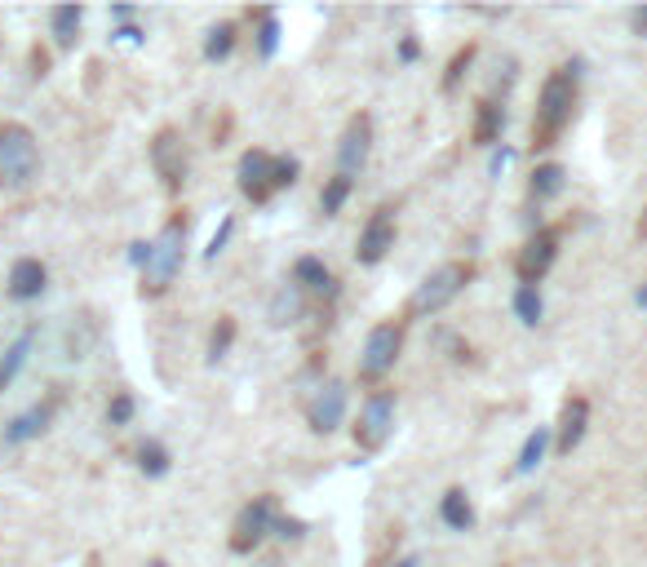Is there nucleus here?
Masks as SVG:
<instances>
[{
  "label": "nucleus",
  "instance_id": "1",
  "mask_svg": "<svg viewBox=\"0 0 647 567\" xmlns=\"http://www.w3.org/2000/svg\"><path fill=\"white\" fill-rule=\"evenodd\" d=\"M581 58L559 63L541 80L537 111H532V156L559 147V138L568 133V125L577 120V102H581Z\"/></svg>",
  "mask_w": 647,
  "mask_h": 567
},
{
  "label": "nucleus",
  "instance_id": "4",
  "mask_svg": "<svg viewBox=\"0 0 647 567\" xmlns=\"http://www.w3.org/2000/svg\"><path fill=\"white\" fill-rule=\"evenodd\" d=\"M404 337H408V315H390L382 324L368 328L364 346H359V364H355V377L359 386H382V381L395 373L399 355H404Z\"/></svg>",
  "mask_w": 647,
  "mask_h": 567
},
{
  "label": "nucleus",
  "instance_id": "22",
  "mask_svg": "<svg viewBox=\"0 0 647 567\" xmlns=\"http://www.w3.org/2000/svg\"><path fill=\"white\" fill-rule=\"evenodd\" d=\"M32 346H36V328H23V333H18L14 342L5 346V355H0V395H5V390L18 381V373L27 368V359H32Z\"/></svg>",
  "mask_w": 647,
  "mask_h": 567
},
{
  "label": "nucleus",
  "instance_id": "8",
  "mask_svg": "<svg viewBox=\"0 0 647 567\" xmlns=\"http://www.w3.org/2000/svg\"><path fill=\"white\" fill-rule=\"evenodd\" d=\"M147 160L151 169H156L160 187L169 195H182V187H187V173H191V156H187V138H182L173 125L156 129V138L147 142Z\"/></svg>",
  "mask_w": 647,
  "mask_h": 567
},
{
  "label": "nucleus",
  "instance_id": "27",
  "mask_svg": "<svg viewBox=\"0 0 647 567\" xmlns=\"http://www.w3.org/2000/svg\"><path fill=\"white\" fill-rule=\"evenodd\" d=\"M302 311H306V297L297 293L293 284H280V293H275V297H271V306H266V315H271V324H275V328L297 324V319H302Z\"/></svg>",
  "mask_w": 647,
  "mask_h": 567
},
{
  "label": "nucleus",
  "instance_id": "20",
  "mask_svg": "<svg viewBox=\"0 0 647 567\" xmlns=\"http://www.w3.org/2000/svg\"><path fill=\"white\" fill-rule=\"evenodd\" d=\"M249 23H253V54L262 63H271L275 49H280V14L271 5H262V9H249Z\"/></svg>",
  "mask_w": 647,
  "mask_h": 567
},
{
  "label": "nucleus",
  "instance_id": "9",
  "mask_svg": "<svg viewBox=\"0 0 647 567\" xmlns=\"http://www.w3.org/2000/svg\"><path fill=\"white\" fill-rule=\"evenodd\" d=\"M559 244H563V226H537L515 253V280L541 288V280L550 275V266L559 262Z\"/></svg>",
  "mask_w": 647,
  "mask_h": 567
},
{
  "label": "nucleus",
  "instance_id": "21",
  "mask_svg": "<svg viewBox=\"0 0 647 567\" xmlns=\"http://www.w3.org/2000/svg\"><path fill=\"white\" fill-rule=\"evenodd\" d=\"M563 182H568V169H563L559 160H541L537 169H532V178H528V204H550L554 195L563 191Z\"/></svg>",
  "mask_w": 647,
  "mask_h": 567
},
{
  "label": "nucleus",
  "instance_id": "2",
  "mask_svg": "<svg viewBox=\"0 0 647 567\" xmlns=\"http://www.w3.org/2000/svg\"><path fill=\"white\" fill-rule=\"evenodd\" d=\"M191 222L195 218L187 209H173L160 231L151 235L147 266L138 271V297L142 302H160V297L173 288V280L182 275V266H187V244H191Z\"/></svg>",
  "mask_w": 647,
  "mask_h": 567
},
{
  "label": "nucleus",
  "instance_id": "26",
  "mask_svg": "<svg viewBox=\"0 0 647 567\" xmlns=\"http://www.w3.org/2000/svg\"><path fill=\"white\" fill-rule=\"evenodd\" d=\"M510 306H515V319L523 328H537L541 319H546V293H541L537 284H519L515 297H510Z\"/></svg>",
  "mask_w": 647,
  "mask_h": 567
},
{
  "label": "nucleus",
  "instance_id": "10",
  "mask_svg": "<svg viewBox=\"0 0 647 567\" xmlns=\"http://www.w3.org/2000/svg\"><path fill=\"white\" fill-rule=\"evenodd\" d=\"M346 408H351L346 381H337V377L320 381L311 390V399H306V426H311V435H337L346 421Z\"/></svg>",
  "mask_w": 647,
  "mask_h": 567
},
{
  "label": "nucleus",
  "instance_id": "42",
  "mask_svg": "<svg viewBox=\"0 0 647 567\" xmlns=\"http://www.w3.org/2000/svg\"><path fill=\"white\" fill-rule=\"evenodd\" d=\"M390 567H421V559H417V554H404V559H395Z\"/></svg>",
  "mask_w": 647,
  "mask_h": 567
},
{
  "label": "nucleus",
  "instance_id": "17",
  "mask_svg": "<svg viewBox=\"0 0 647 567\" xmlns=\"http://www.w3.org/2000/svg\"><path fill=\"white\" fill-rule=\"evenodd\" d=\"M289 284L302 297H320V302H333V297H337V275L328 271V262H324V257H315V253L297 257L293 271H289Z\"/></svg>",
  "mask_w": 647,
  "mask_h": 567
},
{
  "label": "nucleus",
  "instance_id": "44",
  "mask_svg": "<svg viewBox=\"0 0 647 567\" xmlns=\"http://www.w3.org/2000/svg\"><path fill=\"white\" fill-rule=\"evenodd\" d=\"M639 240H647V209H643V218H639Z\"/></svg>",
  "mask_w": 647,
  "mask_h": 567
},
{
  "label": "nucleus",
  "instance_id": "15",
  "mask_svg": "<svg viewBox=\"0 0 647 567\" xmlns=\"http://www.w3.org/2000/svg\"><path fill=\"white\" fill-rule=\"evenodd\" d=\"M49 288V266L40 262V257H14V266H9L5 275V297L18 306L27 302H40Z\"/></svg>",
  "mask_w": 647,
  "mask_h": 567
},
{
  "label": "nucleus",
  "instance_id": "33",
  "mask_svg": "<svg viewBox=\"0 0 647 567\" xmlns=\"http://www.w3.org/2000/svg\"><path fill=\"white\" fill-rule=\"evenodd\" d=\"M231 235H235V218L227 213V218H222V226L218 231H213V240H209V249H204V262H218L222 253H227V244H231Z\"/></svg>",
  "mask_w": 647,
  "mask_h": 567
},
{
  "label": "nucleus",
  "instance_id": "19",
  "mask_svg": "<svg viewBox=\"0 0 647 567\" xmlns=\"http://www.w3.org/2000/svg\"><path fill=\"white\" fill-rule=\"evenodd\" d=\"M439 519H444V528H453V532H470L479 523L475 501H470V492L461 488V483H453V488L439 497Z\"/></svg>",
  "mask_w": 647,
  "mask_h": 567
},
{
  "label": "nucleus",
  "instance_id": "43",
  "mask_svg": "<svg viewBox=\"0 0 647 567\" xmlns=\"http://www.w3.org/2000/svg\"><path fill=\"white\" fill-rule=\"evenodd\" d=\"M253 567H284V563H280V554H266V559H258Z\"/></svg>",
  "mask_w": 647,
  "mask_h": 567
},
{
  "label": "nucleus",
  "instance_id": "5",
  "mask_svg": "<svg viewBox=\"0 0 647 567\" xmlns=\"http://www.w3.org/2000/svg\"><path fill=\"white\" fill-rule=\"evenodd\" d=\"M40 178V142L23 120H0V191H27Z\"/></svg>",
  "mask_w": 647,
  "mask_h": 567
},
{
  "label": "nucleus",
  "instance_id": "30",
  "mask_svg": "<svg viewBox=\"0 0 647 567\" xmlns=\"http://www.w3.org/2000/svg\"><path fill=\"white\" fill-rule=\"evenodd\" d=\"M235 315H218V324H213V333H209V346H204V359L209 364H222V359L231 355V346H235Z\"/></svg>",
  "mask_w": 647,
  "mask_h": 567
},
{
  "label": "nucleus",
  "instance_id": "31",
  "mask_svg": "<svg viewBox=\"0 0 647 567\" xmlns=\"http://www.w3.org/2000/svg\"><path fill=\"white\" fill-rule=\"evenodd\" d=\"M351 191H355V178L333 173V178L324 182V191H320V213H324V218H337V213L346 209V200H351Z\"/></svg>",
  "mask_w": 647,
  "mask_h": 567
},
{
  "label": "nucleus",
  "instance_id": "28",
  "mask_svg": "<svg viewBox=\"0 0 647 567\" xmlns=\"http://www.w3.org/2000/svg\"><path fill=\"white\" fill-rule=\"evenodd\" d=\"M475 58H479V45H475V40H466V45H461L457 54L448 58L444 76H439V94H448V98H453L457 89H461V80H466V71L475 67Z\"/></svg>",
  "mask_w": 647,
  "mask_h": 567
},
{
  "label": "nucleus",
  "instance_id": "16",
  "mask_svg": "<svg viewBox=\"0 0 647 567\" xmlns=\"http://www.w3.org/2000/svg\"><path fill=\"white\" fill-rule=\"evenodd\" d=\"M585 430H590V399L568 395L559 408V421H554V452H559V457H572V448H581Z\"/></svg>",
  "mask_w": 647,
  "mask_h": 567
},
{
  "label": "nucleus",
  "instance_id": "6",
  "mask_svg": "<svg viewBox=\"0 0 647 567\" xmlns=\"http://www.w3.org/2000/svg\"><path fill=\"white\" fill-rule=\"evenodd\" d=\"M395 412H399V390L395 386H377L368 390V399L359 404V417L351 426V439L359 448V457H377V452L395 435Z\"/></svg>",
  "mask_w": 647,
  "mask_h": 567
},
{
  "label": "nucleus",
  "instance_id": "38",
  "mask_svg": "<svg viewBox=\"0 0 647 567\" xmlns=\"http://www.w3.org/2000/svg\"><path fill=\"white\" fill-rule=\"evenodd\" d=\"M147 249H151V240H133V244H129V262L138 266V271L147 266Z\"/></svg>",
  "mask_w": 647,
  "mask_h": 567
},
{
  "label": "nucleus",
  "instance_id": "35",
  "mask_svg": "<svg viewBox=\"0 0 647 567\" xmlns=\"http://www.w3.org/2000/svg\"><path fill=\"white\" fill-rule=\"evenodd\" d=\"M49 67H54L49 49H45V45H32V54H27V76H32V80H45Z\"/></svg>",
  "mask_w": 647,
  "mask_h": 567
},
{
  "label": "nucleus",
  "instance_id": "37",
  "mask_svg": "<svg viewBox=\"0 0 647 567\" xmlns=\"http://www.w3.org/2000/svg\"><path fill=\"white\" fill-rule=\"evenodd\" d=\"M417 54H421L417 36H404V40H399V63H417Z\"/></svg>",
  "mask_w": 647,
  "mask_h": 567
},
{
  "label": "nucleus",
  "instance_id": "25",
  "mask_svg": "<svg viewBox=\"0 0 647 567\" xmlns=\"http://www.w3.org/2000/svg\"><path fill=\"white\" fill-rule=\"evenodd\" d=\"M235 45H240V27H235L231 18L213 23L209 32H204V63H227L235 54Z\"/></svg>",
  "mask_w": 647,
  "mask_h": 567
},
{
  "label": "nucleus",
  "instance_id": "41",
  "mask_svg": "<svg viewBox=\"0 0 647 567\" xmlns=\"http://www.w3.org/2000/svg\"><path fill=\"white\" fill-rule=\"evenodd\" d=\"M634 306H639V311H647V280L634 288Z\"/></svg>",
  "mask_w": 647,
  "mask_h": 567
},
{
  "label": "nucleus",
  "instance_id": "45",
  "mask_svg": "<svg viewBox=\"0 0 647 567\" xmlns=\"http://www.w3.org/2000/svg\"><path fill=\"white\" fill-rule=\"evenodd\" d=\"M147 567H169V563H164V559H147Z\"/></svg>",
  "mask_w": 647,
  "mask_h": 567
},
{
  "label": "nucleus",
  "instance_id": "14",
  "mask_svg": "<svg viewBox=\"0 0 647 567\" xmlns=\"http://www.w3.org/2000/svg\"><path fill=\"white\" fill-rule=\"evenodd\" d=\"M58 408H63V390H49V395H40L32 408H23L18 417H9V426L0 430V443H5V448H23V443L40 439L49 426H54Z\"/></svg>",
  "mask_w": 647,
  "mask_h": 567
},
{
  "label": "nucleus",
  "instance_id": "36",
  "mask_svg": "<svg viewBox=\"0 0 647 567\" xmlns=\"http://www.w3.org/2000/svg\"><path fill=\"white\" fill-rule=\"evenodd\" d=\"M111 40H125V45H142V40H147V27L125 23V27H116V32H111Z\"/></svg>",
  "mask_w": 647,
  "mask_h": 567
},
{
  "label": "nucleus",
  "instance_id": "24",
  "mask_svg": "<svg viewBox=\"0 0 647 567\" xmlns=\"http://www.w3.org/2000/svg\"><path fill=\"white\" fill-rule=\"evenodd\" d=\"M550 448H554V426L528 430V439H523V448H519V457H515V466H510V474H515V479L532 474V470L541 466V461L550 457Z\"/></svg>",
  "mask_w": 647,
  "mask_h": 567
},
{
  "label": "nucleus",
  "instance_id": "46",
  "mask_svg": "<svg viewBox=\"0 0 647 567\" xmlns=\"http://www.w3.org/2000/svg\"><path fill=\"white\" fill-rule=\"evenodd\" d=\"M497 567H506V563H497Z\"/></svg>",
  "mask_w": 647,
  "mask_h": 567
},
{
  "label": "nucleus",
  "instance_id": "11",
  "mask_svg": "<svg viewBox=\"0 0 647 567\" xmlns=\"http://www.w3.org/2000/svg\"><path fill=\"white\" fill-rule=\"evenodd\" d=\"M275 151H266V147H249L240 156V164H235V187H240V195L249 204H271L275 195Z\"/></svg>",
  "mask_w": 647,
  "mask_h": 567
},
{
  "label": "nucleus",
  "instance_id": "32",
  "mask_svg": "<svg viewBox=\"0 0 647 567\" xmlns=\"http://www.w3.org/2000/svg\"><path fill=\"white\" fill-rule=\"evenodd\" d=\"M107 426L111 430H125L133 417H138V399H133V390H111V399H107Z\"/></svg>",
  "mask_w": 647,
  "mask_h": 567
},
{
  "label": "nucleus",
  "instance_id": "39",
  "mask_svg": "<svg viewBox=\"0 0 647 567\" xmlns=\"http://www.w3.org/2000/svg\"><path fill=\"white\" fill-rule=\"evenodd\" d=\"M111 23H116V27L138 23V9H133V5H116V9H111Z\"/></svg>",
  "mask_w": 647,
  "mask_h": 567
},
{
  "label": "nucleus",
  "instance_id": "7",
  "mask_svg": "<svg viewBox=\"0 0 647 567\" xmlns=\"http://www.w3.org/2000/svg\"><path fill=\"white\" fill-rule=\"evenodd\" d=\"M275 523H280V501H275V492H262V497H253L240 514H235L227 550L240 554V559H253V554L275 536Z\"/></svg>",
  "mask_w": 647,
  "mask_h": 567
},
{
  "label": "nucleus",
  "instance_id": "3",
  "mask_svg": "<svg viewBox=\"0 0 647 567\" xmlns=\"http://www.w3.org/2000/svg\"><path fill=\"white\" fill-rule=\"evenodd\" d=\"M470 280H475V262H461V257H453V262H439L435 271L421 275V284L413 288V297H408V319H430L439 311H448V306L457 302L461 293L470 288Z\"/></svg>",
  "mask_w": 647,
  "mask_h": 567
},
{
  "label": "nucleus",
  "instance_id": "13",
  "mask_svg": "<svg viewBox=\"0 0 647 567\" xmlns=\"http://www.w3.org/2000/svg\"><path fill=\"white\" fill-rule=\"evenodd\" d=\"M373 138H377V129L368 111H355L342 125V133H337V173L342 178H359L364 173L368 156H373Z\"/></svg>",
  "mask_w": 647,
  "mask_h": 567
},
{
  "label": "nucleus",
  "instance_id": "40",
  "mask_svg": "<svg viewBox=\"0 0 647 567\" xmlns=\"http://www.w3.org/2000/svg\"><path fill=\"white\" fill-rule=\"evenodd\" d=\"M630 27H634V36H647V5L630 14Z\"/></svg>",
  "mask_w": 647,
  "mask_h": 567
},
{
  "label": "nucleus",
  "instance_id": "34",
  "mask_svg": "<svg viewBox=\"0 0 647 567\" xmlns=\"http://www.w3.org/2000/svg\"><path fill=\"white\" fill-rule=\"evenodd\" d=\"M275 541H289V545L306 541V523L293 519V514H280V523H275Z\"/></svg>",
  "mask_w": 647,
  "mask_h": 567
},
{
  "label": "nucleus",
  "instance_id": "29",
  "mask_svg": "<svg viewBox=\"0 0 647 567\" xmlns=\"http://www.w3.org/2000/svg\"><path fill=\"white\" fill-rule=\"evenodd\" d=\"M133 457H138V470L147 474V479H164V474H169V466H173V452L164 448L160 439H142Z\"/></svg>",
  "mask_w": 647,
  "mask_h": 567
},
{
  "label": "nucleus",
  "instance_id": "12",
  "mask_svg": "<svg viewBox=\"0 0 647 567\" xmlns=\"http://www.w3.org/2000/svg\"><path fill=\"white\" fill-rule=\"evenodd\" d=\"M395 235H399L395 209H390V204H377L355 235V262L359 266H382L390 257V249H395Z\"/></svg>",
  "mask_w": 647,
  "mask_h": 567
},
{
  "label": "nucleus",
  "instance_id": "18",
  "mask_svg": "<svg viewBox=\"0 0 647 567\" xmlns=\"http://www.w3.org/2000/svg\"><path fill=\"white\" fill-rule=\"evenodd\" d=\"M501 129H506V107L497 98H479L475 102V125H470V142L475 147H497Z\"/></svg>",
  "mask_w": 647,
  "mask_h": 567
},
{
  "label": "nucleus",
  "instance_id": "23",
  "mask_svg": "<svg viewBox=\"0 0 647 567\" xmlns=\"http://www.w3.org/2000/svg\"><path fill=\"white\" fill-rule=\"evenodd\" d=\"M80 27H85V5H54L49 9V36H54V49H76Z\"/></svg>",
  "mask_w": 647,
  "mask_h": 567
}]
</instances>
